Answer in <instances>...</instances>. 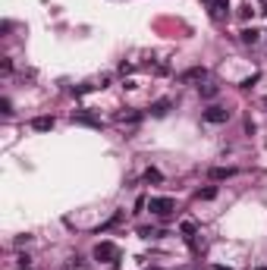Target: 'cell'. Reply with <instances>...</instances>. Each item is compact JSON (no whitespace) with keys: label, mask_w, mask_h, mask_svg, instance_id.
Wrapping results in <instances>:
<instances>
[{"label":"cell","mask_w":267,"mask_h":270,"mask_svg":"<svg viewBox=\"0 0 267 270\" xmlns=\"http://www.w3.org/2000/svg\"><path fill=\"white\" fill-rule=\"evenodd\" d=\"M160 179H164V176H160V170H154V167L145 170V182H160Z\"/></svg>","instance_id":"cell-14"},{"label":"cell","mask_w":267,"mask_h":270,"mask_svg":"<svg viewBox=\"0 0 267 270\" xmlns=\"http://www.w3.org/2000/svg\"><path fill=\"white\" fill-rule=\"evenodd\" d=\"M19 270H32V261H28V254H22V258H19Z\"/></svg>","instance_id":"cell-17"},{"label":"cell","mask_w":267,"mask_h":270,"mask_svg":"<svg viewBox=\"0 0 267 270\" xmlns=\"http://www.w3.org/2000/svg\"><path fill=\"white\" fill-rule=\"evenodd\" d=\"M182 85H192V82H207V69L204 66H192V69H185L182 76H179Z\"/></svg>","instance_id":"cell-5"},{"label":"cell","mask_w":267,"mask_h":270,"mask_svg":"<svg viewBox=\"0 0 267 270\" xmlns=\"http://www.w3.org/2000/svg\"><path fill=\"white\" fill-rule=\"evenodd\" d=\"M116 123H142V113L138 110H126V113H116Z\"/></svg>","instance_id":"cell-7"},{"label":"cell","mask_w":267,"mask_h":270,"mask_svg":"<svg viewBox=\"0 0 267 270\" xmlns=\"http://www.w3.org/2000/svg\"><path fill=\"white\" fill-rule=\"evenodd\" d=\"M66 270H85V264L79 258H72V264H66Z\"/></svg>","instance_id":"cell-18"},{"label":"cell","mask_w":267,"mask_h":270,"mask_svg":"<svg viewBox=\"0 0 267 270\" xmlns=\"http://www.w3.org/2000/svg\"><path fill=\"white\" fill-rule=\"evenodd\" d=\"M207 10H211V19L214 22H226L229 19V0H211Z\"/></svg>","instance_id":"cell-3"},{"label":"cell","mask_w":267,"mask_h":270,"mask_svg":"<svg viewBox=\"0 0 267 270\" xmlns=\"http://www.w3.org/2000/svg\"><path fill=\"white\" fill-rule=\"evenodd\" d=\"M148 211L154 217H170L176 211V198H170V195H160V198H151L148 201Z\"/></svg>","instance_id":"cell-1"},{"label":"cell","mask_w":267,"mask_h":270,"mask_svg":"<svg viewBox=\"0 0 267 270\" xmlns=\"http://www.w3.org/2000/svg\"><path fill=\"white\" fill-rule=\"evenodd\" d=\"M233 173H236L233 167H211V173H207V176H211V179H229Z\"/></svg>","instance_id":"cell-8"},{"label":"cell","mask_w":267,"mask_h":270,"mask_svg":"<svg viewBox=\"0 0 267 270\" xmlns=\"http://www.w3.org/2000/svg\"><path fill=\"white\" fill-rule=\"evenodd\" d=\"M264 107H267V97H264Z\"/></svg>","instance_id":"cell-23"},{"label":"cell","mask_w":267,"mask_h":270,"mask_svg":"<svg viewBox=\"0 0 267 270\" xmlns=\"http://www.w3.org/2000/svg\"><path fill=\"white\" fill-rule=\"evenodd\" d=\"M94 258L107 261V264H116V261H120V248H116L113 242H98L94 245Z\"/></svg>","instance_id":"cell-2"},{"label":"cell","mask_w":267,"mask_h":270,"mask_svg":"<svg viewBox=\"0 0 267 270\" xmlns=\"http://www.w3.org/2000/svg\"><path fill=\"white\" fill-rule=\"evenodd\" d=\"M201 119H204V123H211V126H220V123H226V119H229V110H223V107H207L204 113H201Z\"/></svg>","instance_id":"cell-4"},{"label":"cell","mask_w":267,"mask_h":270,"mask_svg":"<svg viewBox=\"0 0 267 270\" xmlns=\"http://www.w3.org/2000/svg\"><path fill=\"white\" fill-rule=\"evenodd\" d=\"M261 13H264V16H267V0H264V6H261Z\"/></svg>","instance_id":"cell-21"},{"label":"cell","mask_w":267,"mask_h":270,"mask_svg":"<svg viewBox=\"0 0 267 270\" xmlns=\"http://www.w3.org/2000/svg\"><path fill=\"white\" fill-rule=\"evenodd\" d=\"M198 91H201V97H207V101H211V97H217L220 88L214 85V82H201V85H198Z\"/></svg>","instance_id":"cell-9"},{"label":"cell","mask_w":267,"mask_h":270,"mask_svg":"<svg viewBox=\"0 0 267 270\" xmlns=\"http://www.w3.org/2000/svg\"><path fill=\"white\" fill-rule=\"evenodd\" d=\"M214 270H226V267H214Z\"/></svg>","instance_id":"cell-22"},{"label":"cell","mask_w":267,"mask_h":270,"mask_svg":"<svg viewBox=\"0 0 267 270\" xmlns=\"http://www.w3.org/2000/svg\"><path fill=\"white\" fill-rule=\"evenodd\" d=\"M116 223H123V214H113V217H110V220H107V223H104V226H101V232H107V229H113V226H116Z\"/></svg>","instance_id":"cell-16"},{"label":"cell","mask_w":267,"mask_h":270,"mask_svg":"<svg viewBox=\"0 0 267 270\" xmlns=\"http://www.w3.org/2000/svg\"><path fill=\"white\" fill-rule=\"evenodd\" d=\"M0 69H3V76H10V72H13V60H3V63H0Z\"/></svg>","instance_id":"cell-19"},{"label":"cell","mask_w":267,"mask_h":270,"mask_svg":"<svg viewBox=\"0 0 267 270\" xmlns=\"http://www.w3.org/2000/svg\"><path fill=\"white\" fill-rule=\"evenodd\" d=\"M0 107H3V113H6V116L13 113V104H10V97H3V104H0Z\"/></svg>","instance_id":"cell-20"},{"label":"cell","mask_w":267,"mask_h":270,"mask_svg":"<svg viewBox=\"0 0 267 270\" xmlns=\"http://www.w3.org/2000/svg\"><path fill=\"white\" fill-rule=\"evenodd\" d=\"M170 107H173V104H170L167 97H164V101L151 104V116H167V113H170Z\"/></svg>","instance_id":"cell-6"},{"label":"cell","mask_w":267,"mask_h":270,"mask_svg":"<svg viewBox=\"0 0 267 270\" xmlns=\"http://www.w3.org/2000/svg\"><path fill=\"white\" fill-rule=\"evenodd\" d=\"M239 35H242V41H245V44H255V41H258V32H255V28H242Z\"/></svg>","instance_id":"cell-15"},{"label":"cell","mask_w":267,"mask_h":270,"mask_svg":"<svg viewBox=\"0 0 267 270\" xmlns=\"http://www.w3.org/2000/svg\"><path fill=\"white\" fill-rule=\"evenodd\" d=\"M72 123H82V126H101V119H94L91 113H72Z\"/></svg>","instance_id":"cell-11"},{"label":"cell","mask_w":267,"mask_h":270,"mask_svg":"<svg viewBox=\"0 0 267 270\" xmlns=\"http://www.w3.org/2000/svg\"><path fill=\"white\" fill-rule=\"evenodd\" d=\"M32 126H35L38 132H47V129H54V116H38Z\"/></svg>","instance_id":"cell-12"},{"label":"cell","mask_w":267,"mask_h":270,"mask_svg":"<svg viewBox=\"0 0 267 270\" xmlns=\"http://www.w3.org/2000/svg\"><path fill=\"white\" fill-rule=\"evenodd\" d=\"M204 3H211V0H204Z\"/></svg>","instance_id":"cell-24"},{"label":"cell","mask_w":267,"mask_h":270,"mask_svg":"<svg viewBox=\"0 0 267 270\" xmlns=\"http://www.w3.org/2000/svg\"><path fill=\"white\" fill-rule=\"evenodd\" d=\"M195 198L198 201H214V198H217V189H214V185H204V189L195 192Z\"/></svg>","instance_id":"cell-10"},{"label":"cell","mask_w":267,"mask_h":270,"mask_svg":"<svg viewBox=\"0 0 267 270\" xmlns=\"http://www.w3.org/2000/svg\"><path fill=\"white\" fill-rule=\"evenodd\" d=\"M179 232H182L185 239H192V236H195V223H192V220H182V223H179Z\"/></svg>","instance_id":"cell-13"}]
</instances>
